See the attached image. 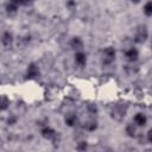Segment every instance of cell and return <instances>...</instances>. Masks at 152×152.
Returning <instances> with one entry per match:
<instances>
[{
    "instance_id": "18",
    "label": "cell",
    "mask_w": 152,
    "mask_h": 152,
    "mask_svg": "<svg viewBox=\"0 0 152 152\" xmlns=\"http://www.w3.org/2000/svg\"><path fill=\"white\" fill-rule=\"evenodd\" d=\"M66 7H68L69 10H74V8L76 7V1H75V0H68V1H66Z\"/></svg>"
},
{
    "instance_id": "4",
    "label": "cell",
    "mask_w": 152,
    "mask_h": 152,
    "mask_svg": "<svg viewBox=\"0 0 152 152\" xmlns=\"http://www.w3.org/2000/svg\"><path fill=\"white\" fill-rule=\"evenodd\" d=\"M40 134H42V137L45 138L46 140H52V141H53V140L56 139V137H57V132H56L52 127H50V126H48V125H45V126L42 127Z\"/></svg>"
},
{
    "instance_id": "12",
    "label": "cell",
    "mask_w": 152,
    "mask_h": 152,
    "mask_svg": "<svg viewBox=\"0 0 152 152\" xmlns=\"http://www.w3.org/2000/svg\"><path fill=\"white\" fill-rule=\"evenodd\" d=\"M18 4H15V2H13V1H8L7 4H6V7H5V10H6V13L8 14V15H14V14H17V12H18Z\"/></svg>"
},
{
    "instance_id": "14",
    "label": "cell",
    "mask_w": 152,
    "mask_h": 152,
    "mask_svg": "<svg viewBox=\"0 0 152 152\" xmlns=\"http://www.w3.org/2000/svg\"><path fill=\"white\" fill-rule=\"evenodd\" d=\"M84 128L87 129V131H95L96 128H97V124H96V121L94 120V119H90V120H88L87 122H86V125H84Z\"/></svg>"
},
{
    "instance_id": "21",
    "label": "cell",
    "mask_w": 152,
    "mask_h": 152,
    "mask_svg": "<svg viewBox=\"0 0 152 152\" xmlns=\"http://www.w3.org/2000/svg\"><path fill=\"white\" fill-rule=\"evenodd\" d=\"M11 1H13L18 5H25V0H11Z\"/></svg>"
},
{
    "instance_id": "17",
    "label": "cell",
    "mask_w": 152,
    "mask_h": 152,
    "mask_svg": "<svg viewBox=\"0 0 152 152\" xmlns=\"http://www.w3.org/2000/svg\"><path fill=\"white\" fill-rule=\"evenodd\" d=\"M87 147H88L87 141H80V142L77 144V146H76V148L80 150V151H84V150H87Z\"/></svg>"
},
{
    "instance_id": "11",
    "label": "cell",
    "mask_w": 152,
    "mask_h": 152,
    "mask_svg": "<svg viewBox=\"0 0 152 152\" xmlns=\"http://www.w3.org/2000/svg\"><path fill=\"white\" fill-rule=\"evenodd\" d=\"M64 122H65L66 126L74 127V126H76V124L78 122V118H77V115H76L75 113H69V114L65 115Z\"/></svg>"
},
{
    "instance_id": "8",
    "label": "cell",
    "mask_w": 152,
    "mask_h": 152,
    "mask_svg": "<svg viewBox=\"0 0 152 152\" xmlns=\"http://www.w3.org/2000/svg\"><path fill=\"white\" fill-rule=\"evenodd\" d=\"M133 122H134L138 127H144V126L147 124V116H146V114H144V113H141V112L137 113V114L134 115V118H133Z\"/></svg>"
},
{
    "instance_id": "2",
    "label": "cell",
    "mask_w": 152,
    "mask_h": 152,
    "mask_svg": "<svg viewBox=\"0 0 152 152\" xmlns=\"http://www.w3.org/2000/svg\"><path fill=\"white\" fill-rule=\"evenodd\" d=\"M148 38V30L145 25H139L135 28V33H134V42L138 44H142L146 42V39Z\"/></svg>"
},
{
    "instance_id": "13",
    "label": "cell",
    "mask_w": 152,
    "mask_h": 152,
    "mask_svg": "<svg viewBox=\"0 0 152 152\" xmlns=\"http://www.w3.org/2000/svg\"><path fill=\"white\" fill-rule=\"evenodd\" d=\"M137 127H138V126H137L135 124H133V122L126 125V128H125L126 134H127L128 137H134L135 133H137Z\"/></svg>"
},
{
    "instance_id": "22",
    "label": "cell",
    "mask_w": 152,
    "mask_h": 152,
    "mask_svg": "<svg viewBox=\"0 0 152 152\" xmlns=\"http://www.w3.org/2000/svg\"><path fill=\"white\" fill-rule=\"evenodd\" d=\"M131 1H132L133 4H139V2L141 1V0H131Z\"/></svg>"
},
{
    "instance_id": "5",
    "label": "cell",
    "mask_w": 152,
    "mask_h": 152,
    "mask_svg": "<svg viewBox=\"0 0 152 152\" xmlns=\"http://www.w3.org/2000/svg\"><path fill=\"white\" fill-rule=\"evenodd\" d=\"M125 58L129 63H135L139 59V51H138V49L137 48H133V46H131L129 49H127L125 51Z\"/></svg>"
},
{
    "instance_id": "15",
    "label": "cell",
    "mask_w": 152,
    "mask_h": 152,
    "mask_svg": "<svg viewBox=\"0 0 152 152\" xmlns=\"http://www.w3.org/2000/svg\"><path fill=\"white\" fill-rule=\"evenodd\" d=\"M142 12L146 17H152V1H147L145 5H144V8H142Z\"/></svg>"
},
{
    "instance_id": "6",
    "label": "cell",
    "mask_w": 152,
    "mask_h": 152,
    "mask_svg": "<svg viewBox=\"0 0 152 152\" xmlns=\"http://www.w3.org/2000/svg\"><path fill=\"white\" fill-rule=\"evenodd\" d=\"M39 75V68L36 63H30L27 65V69H26V77L32 80V78H36L37 76Z\"/></svg>"
},
{
    "instance_id": "20",
    "label": "cell",
    "mask_w": 152,
    "mask_h": 152,
    "mask_svg": "<svg viewBox=\"0 0 152 152\" xmlns=\"http://www.w3.org/2000/svg\"><path fill=\"white\" fill-rule=\"evenodd\" d=\"M146 139H147L148 142L152 144V128H150V129L147 131V133H146Z\"/></svg>"
},
{
    "instance_id": "3",
    "label": "cell",
    "mask_w": 152,
    "mask_h": 152,
    "mask_svg": "<svg viewBox=\"0 0 152 152\" xmlns=\"http://www.w3.org/2000/svg\"><path fill=\"white\" fill-rule=\"evenodd\" d=\"M126 110H127V108L124 107L122 104H116L112 109V118L116 121H121L126 116Z\"/></svg>"
},
{
    "instance_id": "1",
    "label": "cell",
    "mask_w": 152,
    "mask_h": 152,
    "mask_svg": "<svg viewBox=\"0 0 152 152\" xmlns=\"http://www.w3.org/2000/svg\"><path fill=\"white\" fill-rule=\"evenodd\" d=\"M116 57V51L113 46H107L103 49L102 51V56H101V61L103 65H110Z\"/></svg>"
},
{
    "instance_id": "9",
    "label": "cell",
    "mask_w": 152,
    "mask_h": 152,
    "mask_svg": "<svg viewBox=\"0 0 152 152\" xmlns=\"http://www.w3.org/2000/svg\"><path fill=\"white\" fill-rule=\"evenodd\" d=\"M1 43L5 48H11L13 44V34L10 31H5L1 36Z\"/></svg>"
},
{
    "instance_id": "10",
    "label": "cell",
    "mask_w": 152,
    "mask_h": 152,
    "mask_svg": "<svg viewBox=\"0 0 152 152\" xmlns=\"http://www.w3.org/2000/svg\"><path fill=\"white\" fill-rule=\"evenodd\" d=\"M70 48L75 51H81L83 50V40L81 39V37H72L70 39Z\"/></svg>"
},
{
    "instance_id": "16",
    "label": "cell",
    "mask_w": 152,
    "mask_h": 152,
    "mask_svg": "<svg viewBox=\"0 0 152 152\" xmlns=\"http://www.w3.org/2000/svg\"><path fill=\"white\" fill-rule=\"evenodd\" d=\"M8 104H10V100L5 95H2L1 96V101H0V108H1V110H6L7 107H8Z\"/></svg>"
},
{
    "instance_id": "7",
    "label": "cell",
    "mask_w": 152,
    "mask_h": 152,
    "mask_svg": "<svg viewBox=\"0 0 152 152\" xmlns=\"http://www.w3.org/2000/svg\"><path fill=\"white\" fill-rule=\"evenodd\" d=\"M74 59H75V63L83 68L86 64H87V55L83 52V50L81 51H75V56H74Z\"/></svg>"
},
{
    "instance_id": "19",
    "label": "cell",
    "mask_w": 152,
    "mask_h": 152,
    "mask_svg": "<svg viewBox=\"0 0 152 152\" xmlns=\"http://www.w3.org/2000/svg\"><path fill=\"white\" fill-rule=\"evenodd\" d=\"M15 122H17V116H14V115H10L8 119H7V124H8V125H14Z\"/></svg>"
}]
</instances>
